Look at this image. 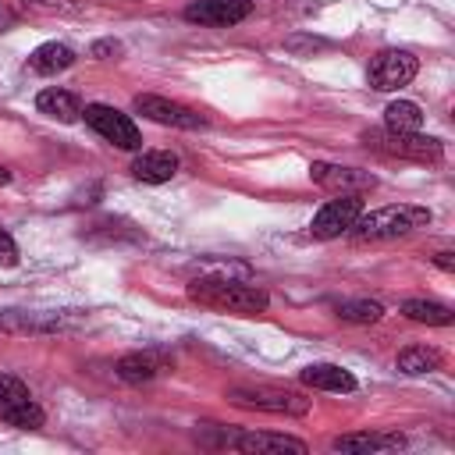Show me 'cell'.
Wrapping results in <instances>:
<instances>
[{"mask_svg":"<svg viewBox=\"0 0 455 455\" xmlns=\"http://www.w3.org/2000/svg\"><path fill=\"white\" fill-rule=\"evenodd\" d=\"M188 299H196L199 306L220 309V313H235V316H256L270 306V295L256 284H242V281H220V277H199L188 284Z\"/></svg>","mask_w":455,"mask_h":455,"instance_id":"obj_1","label":"cell"},{"mask_svg":"<svg viewBox=\"0 0 455 455\" xmlns=\"http://www.w3.org/2000/svg\"><path fill=\"white\" fill-rule=\"evenodd\" d=\"M430 224V210L423 206H409V203H395V206H380L370 213H359L355 224L348 228L359 242H384V238H402L416 228Z\"/></svg>","mask_w":455,"mask_h":455,"instance_id":"obj_2","label":"cell"},{"mask_svg":"<svg viewBox=\"0 0 455 455\" xmlns=\"http://www.w3.org/2000/svg\"><path fill=\"white\" fill-rule=\"evenodd\" d=\"M363 142L377 153H387V156H402V160H416V164H441L444 156V146L441 139H430L423 132H366Z\"/></svg>","mask_w":455,"mask_h":455,"instance_id":"obj_3","label":"cell"},{"mask_svg":"<svg viewBox=\"0 0 455 455\" xmlns=\"http://www.w3.org/2000/svg\"><path fill=\"white\" fill-rule=\"evenodd\" d=\"M0 419L18 430H39L46 419V412L32 398V391L11 373H0Z\"/></svg>","mask_w":455,"mask_h":455,"instance_id":"obj_4","label":"cell"},{"mask_svg":"<svg viewBox=\"0 0 455 455\" xmlns=\"http://www.w3.org/2000/svg\"><path fill=\"white\" fill-rule=\"evenodd\" d=\"M228 402H235L242 409L281 412V416H306L309 412V398L299 391H284V387H231Z\"/></svg>","mask_w":455,"mask_h":455,"instance_id":"obj_5","label":"cell"},{"mask_svg":"<svg viewBox=\"0 0 455 455\" xmlns=\"http://www.w3.org/2000/svg\"><path fill=\"white\" fill-rule=\"evenodd\" d=\"M82 117H85V124H89L96 135H103V139L114 142L117 149H139V146H142V132H139V124H135L128 114H121L117 107L89 103V107L82 110Z\"/></svg>","mask_w":455,"mask_h":455,"instance_id":"obj_6","label":"cell"},{"mask_svg":"<svg viewBox=\"0 0 455 455\" xmlns=\"http://www.w3.org/2000/svg\"><path fill=\"white\" fill-rule=\"evenodd\" d=\"M416 71H419V60L409 50H380L366 68V82L377 92H395V89L409 85L416 78Z\"/></svg>","mask_w":455,"mask_h":455,"instance_id":"obj_7","label":"cell"},{"mask_svg":"<svg viewBox=\"0 0 455 455\" xmlns=\"http://www.w3.org/2000/svg\"><path fill=\"white\" fill-rule=\"evenodd\" d=\"M359 213H363L359 192H338L334 199H327L316 210V217L309 220V235L313 238H338V235H345L355 224Z\"/></svg>","mask_w":455,"mask_h":455,"instance_id":"obj_8","label":"cell"},{"mask_svg":"<svg viewBox=\"0 0 455 455\" xmlns=\"http://www.w3.org/2000/svg\"><path fill=\"white\" fill-rule=\"evenodd\" d=\"M252 14L249 0H192L185 7V21L210 25V28H231Z\"/></svg>","mask_w":455,"mask_h":455,"instance_id":"obj_9","label":"cell"},{"mask_svg":"<svg viewBox=\"0 0 455 455\" xmlns=\"http://www.w3.org/2000/svg\"><path fill=\"white\" fill-rule=\"evenodd\" d=\"M228 448L245 451V455H306V441L291 437V434H270V430H249V434H231L224 437Z\"/></svg>","mask_w":455,"mask_h":455,"instance_id":"obj_10","label":"cell"},{"mask_svg":"<svg viewBox=\"0 0 455 455\" xmlns=\"http://www.w3.org/2000/svg\"><path fill=\"white\" fill-rule=\"evenodd\" d=\"M135 110L142 117H149L156 124H171V128H203L206 124L203 114H196V110H188V107H181V103H174L167 96H153V92H139L135 96Z\"/></svg>","mask_w":455,"mask_h":455,"instance_id":"obj_11","label":"cell"},{"mask_svg":"<svg viewBox=\"0 0 455 455\" xmlns=\"http://www.w3.org/2000/svg\"><path fill=\"white\" fill-rule=\"evenodd\" d=\"M309 178L327 188V192H366L377 185V178L370 171H359V167H341V164H309Z\"/></svg>","mask_w":455,"mask_h":455,"instance_id":"obj_12","label":"cell"},{"mask_svg":"<svg viewBox=\"0 0 455 455\" xmlns=\"http://www.w3.org/2000/svg\"><path fill=\"white\" fill-rule=\"evenodd\" d=\"M167 366H171V359H167L164 352L146 348V352H128V355H121L117 366H114V373H117L121 380H128V384H146V380L160 377Z\"/></svg>","mask_w":455,"mask_h":455,"instance_id":"obj_13","label":"cell"},{"mask_svg":"<svg viewBox=\"0 0 455 455\" xmlns=\"http://www.w3.org/2000/svg\"><path fill=\"white\" fill-rule=\"evenodd\" d=\"M174 174H178V156L167 149H149V153H139L132 160V178L142 185H164Z\"/></svg>","mask_w":455,"mask_h":455,"instance_id":"obj_14","label":"cell"},{"mask_svg":"<svg viewBox=\"0 0 455 455\" xmlns=\"http://www.w3.org/2000/svg\"><path fill=\"white\" fill-rule=\"evenodd\" d=\"M299 380H302L306 387H316V391H338V395L355 391V377H352L348 370L334 366V363H313V366H306V370L299 373Z\"/></svg>","mask_w":455,"mask_h":455,"instance_id":"obj_15","label":"cell"},{"mask_svg":"<svg viewBox=\"0 0 455 455\" xmlns=\"http://www.w3.org/2000/svg\"><path fill=\"white\" fill-rule=\"evenodd\" d=\"M71 64H75V50L68 43H43L25 60L32 75H57V71H68Z\"/></svg>","mask_w":455,"mask_h":455,"instance_id":"obj_16","label":"cell"},{"mask_svg":"<svg viewBox=\"0 0 455 455\" xmlns=\"http://www.w3.org/2000/svg\"><path fill=\"white\" fill-rule=\"evenodd\" d=\"M36 110L46 114V117H53V121H64V124H71V121L82 117V103L68 89H43L36 96Z\"/></svg>","mask_w":455,"mask_h":455,"instance_id":"obj_17","label":"cell"},{"mask_svg":"<svg viewBox=\"0 0 455 455\" xmlns=\"http://www.w3.org/2000/svg\"><path fill=\"white\" fill-rule=\"evenodd\" d=\"M441 363H444V355H441L434 345H409V348H402L398 359H395V366H398L402 373H409V377H416V373H434V370H441Z\"/></svg>","mask_w":455,"mask_h":455,"instance_id":"obj_18","label":"cell"},{"mask_svg":"<svg viewBox=\"0 0 455 455\" xmlns=\"http://www.w3.org/2000/svg\"><path fill=\"white\" fill-rule=\"evenodd\" d=\"M402 434H341L331 441L334 451H387V448H402Z\"/></svg>","mask_w":455,"mask_h":455,"instance_id":"obj_19","label":"cell"},{"mask_svg":"<svg viewBox=\"0 0 455 455\" xmlns=\"http://www.w3.org/2000/svg\"><path fill=\"white\" fill-rule=\"evenodd\" d=\"M384 128L387 132H423V110L412 100H395L384 107Z\"/></svg>","mask_w":455,"mask_h":455,"instance_id":"obj_20","label":"cell"},{"mask_svg":"<svg viewBox=\"0 0 455 455\" xmlns=\"http://www.w3.org/2000/svg\"><path fill=\"white\" fill-rule=\"evenodd\" d=\"M402 313L416 323H430V327H448L455 320V313L444 306V302H430V299H405L402 302Z\"/></svg>","mask_w":455,"mask_h":455,"instance_id":"obj_21","label":"cell"},{"mask_svg":"<svg viewBox=\"0 0 455 455\" xmlns=\"http://www.w3.org/2000/svg\"><path fill=\"white\" fill-rule=\"evenodd\" d=\"M334 316L345 323H377L384 316V306L373 299H348V302L334 306Z\"/></svg>","mask_w":455,"mask_h":455,"instance_id":"obj_22","label":"cell"},{"mask_svg":"<svg viewBox=\"0 0 455 455\" xmlns=\"http://www.w3.org/2000/svg\"><path fill=\"white\" fill-rule=\"evenodd\" d=\"M21 7L28 14H46V18H60V14H78V0H21Z\"/></svg>","mask_w":455,"mask_h":455,"instance_id":"obj_23","label":"cell"},{"mask_svg":"<svg viewBox=\"0 0 455 455\" xmlns=\"http://www.w3.org/2000/svg\"><path fill=\"white\" fill-rule=\"evenodd\" d=\"M18 263V245H14V238L0 228V267H14Z\"/></svg>","mask_w":455,"mask_h":455,"instance_id":"obj_24","label":"cell"},{"mask_svg":"<svg viewBox=\"0 0 455 455\" xmlns=\"http://www.w3.org/2000/svg\"><path fill=\"white\" fill-rule=\"evenodd\" d=\"M117 50H121V46L107 39V43H96V46H92V57H103V53H117Z\"/></svg>","mask_w":455,"mask_h":455,"instance_id":"obj_25","label":"cell"},{"mask_svg":"<svg viewBox=\"0 0 455 455\" xmlns=\"http://www.w3.org/2000/svg\"><path fill=\"white\" fill-rule=\"evenodd\" d=\"M434 263H437L441 270H448V274L455 270V259H451V252H437V256H434Z\"/></svg>","mask_w":455,"mask_h":455,"instance_id":"obj_26","label":"cell"},{"mask_svg":"<svg viewBox=\"0 0 455 455\" xmlns=\"http://www.w3.org/2000/svg\"><path fill=\"white\" fill-rule=\"evenodd\" d=\"M7 181H11V171H7V167H0V185H7Z\"/></svg>","mask_w":455,"mask_h":455,"instance_id":"obj_27","label":"cell"}]
</instances>
